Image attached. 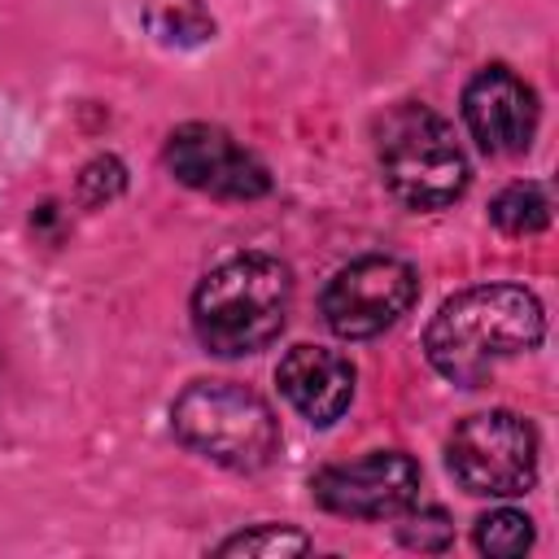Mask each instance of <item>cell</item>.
<instances>
[{
  "label": "cell",
  "mask_w": 559,
  "mask_h": 559,
  "mask_svg": "<svg viewBox=\"0 0 559 559\" xmlns=\"http://www.w3.org/2000/svg\"><path fill=\"white\" fill-rule=\"evenodd\" d=\"M546 332L542 301L520 284H480L454 293L424 332L428 362L463 384L476 389L493 376L498 362L528 354Z\"/></svg>",
  "instance_id": "obj_1"
},
{
  "label": "cell",
  "mask_w": 559,
  "mask_h": 559,
  "mask_svg": "<svg viewBox=\"0 0 559 559\" xmlns=\"http://www.w3.org/2000/svg\"><path fill=\"white\" fill-rule=\"evenodd\" d=\"M293 306V275L271 253L218 262L192 293V328L210 354L240 358L271 345Z\"/></svg>",
  "instance_id": "obj_2"
},
{
  "label": "cell",
  "mask_w": 559,
  "mask_h": 559,
  "mask_svg": "<svg viewBox=\"0 0 559 559\" xmlns=\"http://www.w3.org/2000/svg\"><path fill=\"white\" fill-rule=\"evenodd\" d=\"M376 157L384 188L411 210H441L467 192V153L454 127L428 105H393L376 131Z\"/></svg>",
  "instance_id": "obj_3"
},
{
  "label": "cell",
  "mask_w": 559,
  "mask_h": 559,
  "mask_svg": "<svg viewBox=\"0 0 559 559\" xmlns=\"http://www.w3.org/2000/svg\"><path fill=\"white\" fill-rule=\"evenodd\" d=\"M175 437L227 472H262L280 450L271 406L236 380H192L170 406Z\"/></svg>",
  "instance_id": "obj_4"
},
{
  "label": "cell",
  "mask_w": 559,
  "mask_h": 559,
  "mask_svg": "<svg viewBox=\"0 0 559 559\" xmlns=\"http://www.w3.org/2000/svg\"><path fill=\"white\" fill-rule=\"evenodd\" d=\"M445 463L467 493L515 498L537 480V432L515 411H480L450 432Z\"/></svg>",
  "instance_id": "obj_5"
},
{
  "label": "cell",
  "mask_w": 559,
  "mask_h": 559,
  "mask_svg": "<svg viewBox=\"0 0 559 559\" xmlns=\"http://www.w3.org/2000/svg\"><path fill=\"white\" fill-rule=\"evenodd\" d=\"M419 297V275L411 262L389 253H367L341 266L323 288V323L345 341H367L393 328Z\"/></svg>",
  "instance_id": "obj_6"
},
{
  "label": "cell",
  "mask_w": 559,
  "mask_h": 559,
  "mask_svg": "<svg viewBox=\"0 0 559 559\" xmlns=\"http://www.w3.org/2000/svg\"><path fill=\"white\" fill-rule=\"evenodd\" d=\"M314 502L349 520H389L419 502V463L402 450H371L354 463H332L314 480Z\"/></svg>",
  "instance_id": "obj_7"
},
{
  "label": "cell",
  "mask_w": 559,
  "mask_h": 559,
  "mask_svg": "<svg viewBox=\"0 0 559 559\" xmlns=\"http://www.w3.org/2000/svg\"><path fill=\"white\" fill-rule=\"evenodd\" d=\"M166 166L179 183L218 201H258L271 192V170L210 122H183L179 131H170Z\"/></svg>",
  "instance_id": "obj_8"
},
{
  "label": "cell",
  "mask_w": 559,
  "mask_h": 559,
  "mask_svg": "<svg viewBox=\"0 0 559 559\" xmlns=\"http://www.w3.org/2000/svg\"><path fill=\"white\" fill-rule=\"evenodd\" d=\"M463 122L493 157H515L537 135V96L507 66H485L463 87Z\"/></svg>",
  "instance_id": "obj_9"
},
{
  "label": "cell",
  "mask_w": 559,
  "mask_h": 559,
  "mask_svg": "<svg viewBox=\"0 0 559 559\" xmlns=\"http://www.w3.org/2000/svg\"><path fill=\"white\" fill-rule=\"evenodd\" d=\"M354 380H358L354 362L345 354H336V349H323V345H297L275 367L280 393L314 428H328V424H336L349 411Z\"/></svg>",
  "instance_id": "obj_10"
},
{
  "label": "cell",
  "mask_w": 559,
  "mask_h": 559,
  "mask_svg": "<svg viewBox=\"0 0 559 559\" xmlns=\"http://www.w3.org/2000/svg\"><path fill=\"white\" fill-rule=\"evenodd\" d=\"M489 218H493V227L507 231V236H533V231H542V227L550 223V197H546V188L533 183V179L511 183V188H502V192L493 197Z\"/></svg>",
  "instance_id": "obj_11"
},
{
  "label": "cell",
  "mask_w": 559,
  "mask_h": 559,
  "mask_svg": "<svg viewBox=\"0 0 559 559\" xmlns=\"http://www.w3.org/2000/svg\"><path fill=\"white\" fill-rule=\"evenodd\" d=\"M476 546L493 559H515L533 546V520L524 511H511V507H498L489 515L476 520Z\"/></svg>",
  "instance_id": "obj_12"
},
{
  "label": "cell",
  "mask_w": 559,
  "mask_h": 559,
  "mask_svg": "<svg viewBox=\"0 0 559 559\" xmlns=\"http://www.w3.org/2000/svg\"><path fill=\"white\" fill-rule=\"evenodd\" d=\"M314 542L288 524H258L227 542H218V555H306Z\"/></svg>",
  "instance_id": "obj_13"
},
{
  "label": "cell",
  "mask_w": 559,
  "mask_h": 559,
  "mask_svg": "<svg viewBox=\"0 0 559 559\" xmlns=\"http://www.w3.org/2000/svg\"><path fill=\"white\" fill-rule=\"evenodd\" d=\"M127 188V170H122V162L118 157H92L87 166H83V175H79V201L83 205H105V201H114L118 192Z\"/></svg>",
  "instance_id": "obj_14"
},
{
  "label": "cell",
  "mask_w": 559,
  "mask_h": 559,
  "mask_svg": "<svg viewBox=\"0 0 559 559\" xmlns=\"http://www.w3.org/2000/svg\"><path fill=\"white\" fill-rule=\"evenodd\" d=\"M406 515V511H402ZM450 515L441 511V507H428V511H411L406 515V524H397V537H402V546H411V550H441V546H450Z\"/></svg>",
  "instance_id": "obj_15"
}]
</instances>
